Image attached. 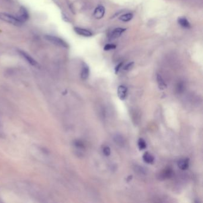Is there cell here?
Masks as SVG:
<instances>
[{
    "mask_svg": "<svg viewBox=\"0 0 203 203\" xmlns=\"http://www.w3.org/2000/svg\"><path fill=\"white\" fill-rule=\"evenodd\" d=\"M44 38L47 41L57 46L63 47V48H68L69 47L67 43L65 41H64L63 39L59 38V37L46 35L44 36Z\"/></svg>",
    "mask_w": 203,
    "mask_h": 203,
    "instance_id": "cell-1",
    "label": "cell"
},
{
    "mask_svg": "<svg viewBox=\"0 0 203 203\" xmlns=\"http://www.w3.org/2000/svg\"><path fill=\"white\" fill-rule=\"evenodd\" d=\"M0 18L8 23L17 26H20L23 24V23L21 22L16 16H13L7 13H0Z\"/></svg>",
    "mask_w": 203,
    "mask_h": 203,
    "instance_id": "cell-2",
    "label": "cell"
},
{
    "mask_svg": "<svg viewBox=\"0 0 203 203\" xmlns=\"http://www.w3.org/2000/svg\"><path fill=\"white\" fill-rule=\"evenodd\" d=\"M16 17L18 18L21 22L24 23V22L27 21L29 19V14L28 10L24 7H21Z\"/></svg>",
    "mask_w": 203,
    "mask_h": 203,
    "instance_id": "cell-3",
    "label": "cell"
},
{
    "mask_svg": "<svg viewBox=\"0 0 203 203\" xmlns=\"http://www.w3.org/2000/svg\"><path fill=\"white\" fill-rule=\"evenodd\" d=\"M18 52L19 54H20V55L22 57H23L24 59L26 60L32 66H35V67H38L39 66V65L37 63L36 60H34L30 56V55H29L28 53H26V52H24L23 51H22V50H18Z\"/></svg>",
    "mask_w": 203,
    "mask_h": 203,
    "instance_id": "cell-4",
    "label": "cell"
},
{
    "mask_svg": "<svg viewBox=\"0 0 203 203\" xmlns=\"http://www.w3.org/2000/svg\"><path fill=\"white\" fill-rule=\"evenodd\" d=\"M126 30V28H117L114 29L112 33L110 34L109 38L110 39H116L120 36L122 35V34Z\"/></svg>",
    "mask_w": 203,
    "mask_h": 203,
    "instance_id": "cell-5",
    "label": "cell"
},
{
    "mask_svg": "<svg viewBox=\"0 0 203 203\" xmlns=\"http://www.w3.org/2000/svg\"><path fill=\"white\" fill-rule=\"evenodd\" d=\"M105 12H106V10L104 7L100 5L95 9L94 12V16L96 19H100L104 17Z\"/></svg>",
    "mask_w": 203,
    "mask_h": 203,
    "instance_id": "cell-6",
    "label": "cell"
},
{
    "mask_svg": "<svg viewBox=\"0 0 203 203\" xmlns=\"http://www.w3.org/2000/svg\"><path fill=\"white\" fill-rule=\"evenodd\" d=\"M75 32L79 35L85 36V37H90L92 36V33L89 30H87L86 29L79 28V27H75L74 28Z\"/></svg>",
    "mask_w": 203,
    "mask_h": 203,
    "instance_id": "cell-7",
    "label": "cell"
},
{
    "mask_svg": "<svg viewBox=\"0 0 203 203\" xmlns=\"http://www.w3.org/2000/svg\"><path fill=\"white\" fill-rule=\"evenodd\" d=\"M128 94V88L124 85H120L117 89V96L121 100H125Z\"/></svg>",
    "mask_w": 203,
    "mask_h": 203,
    "instance_id": "cell-8",
    "label": "cell"
},
{
    "mask_svg": "<svg viewBox=\"0 0 203 203\" xmlns=\"http://www.w3.org/2000/svg\"><path fill=\"white\" fill-rule=\"evenodd\" d=\"M90 75V69L88 66L84 63L82 65V71H81V78L82 79H86L88 78Z\"/></svg>",
    "mask_w": 203,
    "mask_h": 203,
    "instance_id": "cell-9",
    "label": "cell"
},
{
    "mask_svg": "<svg viewBox=\"0 0 203 203\" xmlns=\"http://www.w3.org/2000/svg\"><path fill=\"white\" fill-rule=\"evenodd\" d=\"M189 159H183L179 160L178 165L179 169H180L182 170H186L189 167Z\"/></svg>",
    "mask_w": 203,
    "mask_h": 203,
    "instance_id": "cell-10",
    "label": "cell"
},
{
    "mask_svg": "<svg viewBox=\"0 0 203 203\" xmlns=\"http://www.w3.org/2000/svg\"><path fill=\"white\" fill-rule=\"evenodd\" d=\"M178 22L182 27L184 28H186V29H189L191 27V24L190 23L188 22V19L185 18L184 17H181V18H179L178 19Z\"/></svg>",
    "mask_w": 203,
    "mask_h": 203,
    "instance_id": "cell-11",
    "label": "cell"
},
{
    "mask_svg": "<svg viewBox=\"0 0 203 203\" xmlns=\"http://www.w3.org/2000/svg\"><path fill=\"white\" fill-rule=\"evenodd\" d=\"M173 170L171 169L168 168V169H165L163 172H162V173L160 174V176L163 179H169V178H172L173 176Z\"/></svg>",
    "mask_w": 203,
    "mask_h": 203,
    "instance_id": "cell-12",
    "label": "cell"
},
{
    "mask_svg": "<svg viewBox=\"0 0 203 203\" xmlns=\"http://www.w3.org/2000/svg\"><path fill=\"white\" fill-rule=\"evenodd\" d=\"M143 158V161L148 164H152L154 161V156L148 152L144 153Z\"/></svg>",
    "mask_w": 203,
    "mask_h": 203,
    "instance_id": "cell-13",
    "label": "cell"
},
{
    "mask_svg": "<svg viewBox=\"0 0 203 203\" xmlns=\"http://www.w3.org/2000/svg\"><path fill=\"white\" fill-rule=\"evenodd\" d=\"M157 81L158 83L159 87L160 90H164L165 88H167V85L165 83L164 81L161 77V75L159 74H157Z\"/></svg>",
    "mask_w": 203,
    "mask_h": 203,
    "instance_id": "cell-14",
    "label": "cell"
},
{
    "mask_svg": "<svg viewBox=\"0 0 203 203\" xmlns=\"http://www.w3.org/2000/svg\"><path fill=\"white\" fill-rule=\"evenodd\" d=\"M113 139L114 143L117 145H119L120 147H123L125 145V139L120 135L117 134L115 136H114Z\"/></svg>",
    "mask_w": 203,
    "mask_h": 203,
    "instance_id": "cell-15",
    "label": "cell"
},
{
    "mask_svg": "<svg viewBox=\"0 0 203 203\" xmlns=\"http://www.w3.org/2000/svg\"><path fill=\"white\" fill-rule=\"evenodd\" d=\"M133 17V14L131 13H126V14H124L122 15L119 18V20L121 21L126 22H129V21L131 20Z\"/></svg>",
    "mask_w": 203,
    "mask_h": 203,
    "instance_id": "cell-16",
    "label": "cell"
},
{
    "mask_svg": "<svg viewBox=\"0 0 203 203\" xmlns=\"http://www.w3.org/2000/svg\"><path fill=\"white\" fill-rule=\"evenodd\" d=\"M138 147L140 150H143V149H145L147 148V143H146L145 141L143 138H140L138 140Z\"/></svg>",
    "mask_w": 203,
    "mask_h": 203,
    "instance_id": "cell-17",
    "label": "cell"
},
{
    "mask_svg": "<svg viewBox=\"0 0 203 203\" xmlns=\"http://www.w3.org/2000/svg\"><path fill=\"white\" fill-rule=\"evenodd\" d=\"M135 171L139 174H145L147 173L146 169L144 167L138 165L135 166Z\"/></svg>",
    "mask_w": 203,
    "mask_h": 203,
    "instance_id": "cell-18",
    "label": "cell"
},
{
    "mask_svg": "<svg viewBox=\"0 0 203 203\" xmlns=\"http://www.w3.org/2000/svg\"><path fill=\"white\" fill-rule=\"evenodd\" d=\"M116 48V46L115 45L111 44H106L104 46V49L105 51H109V50H111V49H114Z\"/></svg>",
    "mask_w": 203,
    "mask_h": 203,
    "instance_id": "cell-19",
    "label": "cell"
},
{
    "mask_svg": "<svg viewBox=\"0 0 203 203\" xmlns=\"http://www.w3.org/2000/svg\"><path fill=\"white\" fill-rule=\"evenodd\" d=\"M103 153L106 156H109L111 154V149L108 147H105L103 148Z\"/></svg>",
    "mask_w": 203,
    "mask_h": 203,
    "instance_id": "cell-20",
    "label": "cell"
},
{
    "mask_svg": "<svg viewBox=\"0 0 203 203\" xmlns=\"http://www.w3.org/2000/svg\"><path fill=\"white\" fill-rule=\"evenodd\" d=\"M133 66H134V62H130L124 67V70H130L133 68Z\"/></svg>",
    "mask_w": 203,
    "mask_h": 203,
    "instance_id": "cell-21",
    "label": "cell"
},
{
    "mask_svg": "<svg viewBox=\"0 0 203 203\" xmlns=\"http://www.w3.org/2000/svg\"><path fill=\"white\" fill-rule=\"evenodd\" d=\"M122 65H123V63H120L118 65L116 66V67H115V73H116V74H117L118 72H119L120 69L122 67Z\"/></svg>",
    "mask_w": 203,
    "mask_h": 203,
    "instance_id": "cell-22",
    "label": "cell"
},
{
    "mask_svg": "<svg viewBox=\"0 0 203 203\" xmlns=\"http://www.w3.org/2000/svg\"><path fill=\"white\" fill-rule=\"evenodd\" d=\"M75 145L77 147H79V148H84V143H82L81 141H76L75 142Z\"/></svg>",
    "mask_w": 203,
    "mask_h": 203,
    "instance_id": "cell-23",
    "label": "cell"
},
{
    "mask_svg": "<svg viewBox=\"0 0 203 203\" xmlns=\"http://www.w3.org/2000/svg\"><path fill=\"white\" fill-rule=\"evenodd\" d=\"M184 86H183V85L182 84H179V85H178V90L179 91V92H182L183 90H184Z\"/></svg>",
    "mask_w": 203,
    "mask_h": 203,
    "instance_id": "cell-24",
    "label": "cell"
}]
</instances>
